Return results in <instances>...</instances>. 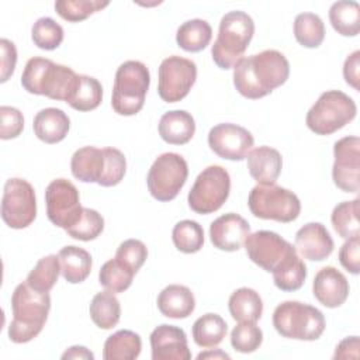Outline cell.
Segmentation results:
<instances>
[{
    "mask_svg": "<svg viewBox=\"0 0 360 360\" xmlns=\"http://www.w3.org/2000/svg\"><path fill=\"white\" fill-rule=\"evenodd\" d=\"M31 38L39 49L53 51L63 41V28L53 18L41 17L31 28Z\"/></svg>",
    "mask_w": 360,
    "mask_h": 360,
    "instance_id": "cell-41",
    "label": "cell"
},
{
    "mask_svg": "<svg viewBox=\"0 0 360 360\" xmlns=\"http://www.w3.org/2000/svg\"><path fill=\"white\" fill-rule=\"evenodd\" d=\"M332 179L345 193H357L360 188V139L356 135L340 138L333 145Z\"/></svg>",
    "mask_w": 360,
    "mask_h": 360,
    "instance_id": "cell-14",
    "label": "cell"
},
{
    "mask_svg": "<svg viewBox=\"0 0 360 360\" xmlns=\"http://www.w3.org/2000/svg\"><path fill=\"white\" fill-rule=\"evenodd\" d=\"M103 100L101 83L91 76L79 75L77 86L68 104L77 111L86 112L97 108Z\"/></svg>",
    "mask_w": 360,
    "mask_h": 360,
    "instance_id": "cell-34",
    "label": "cell"
},
{
    "mask_svg": "<svg viewBox=\"0 0 360 360\" xmlns=\"http://www.w3.org/2000/svg\"><path fill=\"white\" fill-rule=\"evenodd\" d=\"M359 336H349L340 340L335 349L333 359H357L359 357Z\"/></svg>",
    "mask_w": 360,
    "mask_h": 360,
    "instance_id": "cell-49",
    "label": "cell"
},
{
    "mask_svg": "<svg viewBox=\"0 0 360 360\" xmlns=\"http://www.w3.org/2000/svg\"><path fill=\"white\" fill-rule=\"evenodd\" d=\"M197 79V65L187 58L172 55L159 66L158 94L166 103L183 100Z\"/></svg>",
    "mask_w": 360,
    "mask_h": 360,
    "instance_id": "cell-12",
    "label": "cell"
},
{
    "mask_svg": "<svg viewBox=\"0 0 360 360\" xmlns=\"http://www.w3.org/2000/svg\"><path fill=\"white\" fill-rule=\"evenodd\" d=\"M271 273L274 285L278 290L297 291L305 283L307 266L300 257L295 246H292Z\"/></svg>",
    "mask_w": 360,
    "mask_h": 360,
    "instance_id": "cell-26",
    "label": "cell"
},
{
    "mask_svg": "<svg viewBox=\"0 0 360 360\" xmlns=\"http://www.w3.org/2000/svg\"><path fill=\"white\" fill-rule=\"evenodd\" d=\"M197 359H198V360H201V359H226V360H229L231 356L226 354L225 352L219 350V349H215V350L201 352V353L197 356Z\"/></svg>",
    "mask_w": 360,
    "mask_h": 360,
    "instance_id": "cell-51",
    "label": "cell"
},
{
    "mask_svg": "<svg viewBox=\"0 0 360 360\" xmlns=\"http://www.w3.org/2000/svg\"><path fill=\"white\" fill-rule=\"evenodd\" d=\"M343 77L345 82L354 90L360 89V51H354L346 58L343 63Z\"/></svg>",
    "mask_w": 360,
    "mask_h": 360,
    "instance_id": "cell-48",
    "label": "cell"
},
{
    "mask_svg": "<svg viewBox=\"0 0 360 360\" xmlns=\"http://www.w3.org/2000/svg\"><path fill=\"white\" fill-rule=\"evenodd\" d=\"M333 248V239L321 222H308L295 233V249L307 260L322 262L330 256Z\"/></svg>",
    "mask_w": 360,
    "mask_h": 360,
    "instance_id": "cell-19",
    "label": "cell"
},
{
    "mask_svg": "<svg viewBox=\"0 0 360 360\" xmlns=\"http://www.w3.org/2000/svg\"><path fill=\"white\" fill-rule=\"evenodd\" d=\"M135 273L124 266L117 257L107 260L98 271V283L108 291L124 292L132 284Z\"/></svg>",
    "mask_w": 360,
    "mask_h": 360,
    "instance_id": "cell-38",
    "label": "cell"
},
{
    "mask_svg": "<svg viewBox=\"0 0 360 360\" xmlns=\"http://www.w3.org/2000/svg\"><path fill=\"white\" fill-rule=\"evenodd\" d=\"M45 202L48 219L65 231L80 218L83 211L79 190L68 179H55L48 184Z\"/></svg>",
    "mask_w": 360,
    "mask_h": 360,
    "instance_id": "cell-13",
    "label": "cell"
},
{
    "mask_svg": "<svg viewBox=\"0 0 360 360\" xmlns=\"http://www.w3.org/2000/svg\"><path fill=\"white\" fill-rule=\"evenodd\" d=\"M159 135L170 145H184L194 136L195 121L184 110H172L165 112L159 121Z\"/></svg>",
    "mask_w": 360,
    "mask_h": 360,
    "instance_id": "cell-25",
    "label": "cell"
},
{
    "mask_svg": "<svg viewBox=\"0 0 360 360\" xmlns=\"http://www.w3.org/2000/svg\"><path fill=\"white\" fill-rule=\"evenodd\" d=\"M0 51H1V69H0V82L4 83L8 80V77L14 73L15 63H17V49L15 45L7 39H0Z\"/></svg>",
    "mask_w": 360,
    "mask_h": 360,
    "instance_id": "cell-47",
    "label": "cell"
},
{
    "mask_svg": "<svg viewBox=\"0 0 360 360\" xmlns=\"http://www.w3.org/2000/svg\"><path fill=\"white\" fill-rule=\"evenodd\" d=\"M104 229V218L96 210L83 207L80 218L65 232L73 238L83 242L96 239Z\"/></svg>",
    "mask_w": 360,
    "mask_h": 360,
    "instance_id": "cell-42",
    "label": "cell"
},
{
    "mask_svg": "<svg viewBox=\"0 0 360 360\" xmlns=\"http://www.w3.org/2000/svg\"><path fill=\"white\" fill-rule=\"evenodd\" d=\"M250 235L249 222L235 212H228L210 225V239L214 248L225 252H236L243 245L246 238Z\"/></svg>",
    "mask_w": 360,
    "mask_h": 360,
    "instance_id": "cell-17",
    "label": "cell"
},
{
    "mask_svg": "<svg viewBox=\"0 0 360 360\" xmlns=\"http://www.w3.org/2000/svg\"><path fill=\"white\" fill-rule=\"evenodd\" d=\"M228 325L218 314H205L193 323V340L197 346L208 349L218 346L226 336Z\"/></svg>",
    "mask_w": 360,
    "mask_h": 360,
    "instance_id": "cell-31",
    "label": "cell"
},
{
    "mask_svg": "<svg viewBox=\"0 0 360 360\" xmlns=\"http://www.w3.org/2000/svg\"><path fill=\"white\" fill-rule=\"evenodd\" d=\"M69 117L60 108L55 107H48L38 111L32 122L35 136L49 145L63 141L69 132Z\"/></svg>",
    "mask_w": 360,
    "mask_h": 360,
    "instance_id": "cell-23",
    "label": "cell"
},
{
    "mask_svg": "<svg viewBox=\"0 0 360 360\" xmlns=\"http://www.w3.org/2000/svg\"><path fill=\"white\" fill-rule=\"evenodd\" d=\"M60 273V263L56 255H48L41 257L34 269L27 276V284L39 291L49 292L58 281Z\"/></svg>",
    "mask_w": 360,
    "mask_h": 360,
    "instance_id": "cell-36",
    "label": "cell"
},
{
    "mask_svg": "<svg viewBox=\"0 0 360 360\" xmlns=\"http://www.w3.org/2000/svg\"><path fill=\"white\" fill-rule=\"evenodd\" d=\"M115 257L136 274L148 257V249L139 239H127L117 248Z\"/></svg>",
    "mask_w": 360,
    "mask_h": 360,
    "instance_id": "cell-44",
    "label": "cell"
},
{
    "mask_svg": "<svg viewBox=\"0 0 360 360\" xmlns=\"http://www.w3.org/2000/svg\"><path fill=\"white\" fill-rule=\"evenodd\" d=\"M62 359H89V360H93L94 354L84 346H72L62 354Z\"/></svg>",
    "mask_w": 360,
    "mask_h": 360,
    "instance_id": "cell-50",
    "label": "cell"
},
{
    "mask_svg": "<svg viewBox=\"0 0 360 360\" xmlns=\"http://www.w3.org/2000/svg\"><path fill=\"white\" fill-rule=\"evenodd\" d=\"M212 28L208 21L193 18L183 22L176 32L177 45L187 52H200L210 45Z\"/></svg>",
    "mask_w": 360,
    "mask_h": 360,
    "instance_id": "cell-30",
    "label": "cell"
},
{
    "mask_svg": "<svg viewBox=\"0 0 360 360\" xmlns=\"http://www.w3.org/2000/svg\"><path fill=\"white\" fill-rule=\"evenodd\" d=\"M248 205L256 218L283 224L295 221L301 212V202L297 194L276 183L255 186L249 193Z\"/></svg>",
    "mask_w": 360,
    "mask_h": 360,
    "instance_id": "cell-8",
    "label": "cell"
},
{
    "mask_svg": "<svg viewBox=\"0 0 360 360\" xmlns=\"http://www.w3.org/2000/svg\"><path fill=\"white\" fill-rule=\"evenodd\" d=\"M51 309L49 292H39L31 288L27 281L20 283L11 295L13 319L8 325V339L13 343H27L37 338Z\"/></svg>",
    "mask_w": 360,
    "mask_h": 360,
    "instance_id": "cell-2",
    "label": "cell"
},
{
    "mask_svg": "<svg viewBox=\"0 0 360 360\" xmlns=\"http://www.w3.org/2000/svg\"><path fill=\"white\" fill-rule=\"evenodd\" d=\"M158 308L162 315L173 319L190 316L195 308V298L191 290L181 284H170L158 295Z\"/></svg>",
    "mask_w": 360,
    "mask_h": 360,
    "instance_id": "cell-24",
    "label": "cell"
},
{
    "mask_svg": "<svg viewBox=\"0 0 360 360\" xmlns=\"http://www.w3.org/2000/svg\"><path fill=\"white\" fill-rule=\"evenodd\" d=\"M253 142L255 139L250 131L232 122L218 124L208 132L211 150L228 160H243L253 146Z\"/></svg>",
    "mask_w": 360,
    "mask_h": 360,
    "instance_id": "cell-15",
    "label": "cell"
},
{
    "mask_svg": "<svg viewBox=\"0 0 360 360\" xmlns=\"http://www.w3.org/2000/svg\"><path fill=\"white\" fill-rule=\"evenodd\" d=\"M110 1L101 0H58L55 1L56 13L69 22H79L91 14L107 7Z\"/></svg>",
    "mask_w": 360,
    "mask_h": 360,
    "instance_id": "cell-40",
    "label": "cell"
},
{
    "mask_svg": "<svg viewBox=\"0 0 360 360\" xmlns=\"http://www.w3.org/2000/svg\"><path fill=\"white\" fill-rule=\"evenodd\" d=\"M292 248L273 231H257L250 233L245 240V249L249 259L266 271H273Z\"/></svg>",
    "mask_w": 360,
    "mask_h": 360,
    "instance_id": "cell-16",
    "label": "cell"
},
{
    "mask_svg": "<svg viewBox=\"0 0 360 360\" xmlns=\"http://www.w3.org/2000/svg\"><path fill=\"white\" fill-rule=\"evenodd\" d=\"M263 342V332L255 322H239L231 332V346L239 353H253Z\"/></svg>",
    "mask_w": 360,
    "mask_h": 360,
    "instance_id": "cell-43",
    "label": "cell"
},
{
    "mask_svg": "<svg viewBox=\"0 0 360 360\" xmlns=\"http://www.w3.org/2000/svg\"><path fill=\"white\" fill-rule=\"evenodd\" d=\"M77 80L79 75L69 66L41 56L28 59L21 75V84L28 93L66 103L72 97Z\"/></svg>",
    "mask_w": 360,
    "mask_h": 360,
    "instance_id": "cell-3",
    "label": "cell"
},
{
    "mask_svg": "<svg viewBox=\"0 0 360 360\" xmlns=\"http://www.w3.org/2000/svg\"><path fill=\"white\" fill-rule=\"evenodd\" d=\"M150 349L153 360H190L186 332L174 325L162 323L150 333Z\"/></svg>",
    "mask_w": 360,
    "mask_h": 360,
    "instance_id": "cell-18",
    "label": "cell"
},
{
    "mask_svg": "<svg viewBox=\"0 0 360 360\" xmlns=\"http://www.w3.org/2000/svg\"><path fill=\"white\" fill-rule=\"evenodd\" d=\"M349 291L347 278L333 266L322 267L312 281L314 297L326 308H338L345 304Z\"/></svg>",
    "mask_w": 360,
    "mask_h": 360,
    "instance_id": "cell-20",
    "label": "cell"
},
{
    "mask_svg": "<svg viewBox=\"0 0 360 360\" xmlns=\"http://www.w3.org/2000/svg\"><path fill=\"white\" fill-rule=\"evenodd\" d=\"M340 264L352 274H359L360 271V238L354 236L346 239L339 250Z\"/></svg>",
    "mask_w": 360,
    "mask_h": 360,
    "instance_id": "cell-46",
    "label": "cell"
},
{
    "mask_svg": "<svg viewBox=\"0 0 360 360\" xmlns=\"http://www.w3.org/2000/svg\"><path fill=\"white\" fill-rule=\"evenodd\" d=\"M231 191V176L218 165L205 167L195 179L188 191V207L201 215L218 211L228 200Z\"/></svg>",
    "mask_w": 360,
    "mask_h": 360,
    "instance_id": "cell-9",
    "label": "cell"
},
{
    "mask_svg": "<svg viewBox=\"0 0 360 360\" xmlns=\"http://www.w3.org/2000/svg\"><path fill=\"white\" fill-rule=\"evenodd\" d=\"M231 316L236 322H257L263 314V301L257 291L249 287L235 290L228 301Z\"/></svg>",
    "mask_w": 360,
    "mask_h": 360,
    "instance_id": "cell-28",
    "label": "cell"
},
{
    "mask_svg": "<svg viewBox=\"0 0 360 360\" xmlns=\"http://www.w3.org/2000/svg\"><path fill=\"white\" fill-rule=\"evenodd\" d=\"M150 84V73L145 63L127 60L115 72L111 107L120 115H135L143 104Z\"/></svg>",
    "mask_w": 360,
    "mask_h": 360,
    "instance_id": "cell-5",
    "label": "cell"
},
{
    "mask_svg": "<svg viewBox=\"0 0 360 360\" xmlns=\"http://www.w3.org/2000/svg\"><path fill=\"white\" fill-rule=\"evenodd\" d=\"M0 117H1V125H0V138L1 139H13L17 138L24 128V117L22 112L10 105H1L0 107Z\"/></svg>",
    "mask_w": 360,
    "mask_h": 360,
    "instance_id": "cell-45",
    "label": "cell"
},
{
    "mask_svg": "<svg viewBox=\"0 0 360 360\" xmlns=\"http://www.w3.org/2000/svg\"><path fill=\"white\" fill-rule=\"evenodd\" d=\"M107 169V158L104 148L83 146L72 155L70 170L75 179L83 183L101 184Z\"/></svg>",
    "mask_w": 360,
    "mask_h": 360,
    "instance_id": "cell-21",
    "label": "cell"
},
{
    "mask_svg": "<svg viewBox=\"0 0 360 360\" xmlns=\"http://www.w3.org/2000/svg\"><path fill=\"white\" fill-rule=\"evenodd\" d=\"M249 174L257 184H274L283 169L281 153L270 146H257L248 153Z\"/></svg>",
    "mask_w": 360,
    "mask_h": 360,
    "instance_id": "cell-22",
    "label": "cell"
},
{
    "mask_svg": "<svg viewBox=\"0 0 360 360\" xmlns=\"http://www.w3.org/2000/svg\"><path fill=\"white\" fill-rule=\"evenodd\" d=\"M333 30L343 37H356L360 30V6L357 1H335L329 8Z\"/></svg>",
    "mask_w": 360,
    "mask_h": 360,
    "instance_id": "cell-33",
    "label": "cell"
},
{
    "mask_svg": "<svg viewBox=\"0 0 360 360\" xmlns=\"http://www.w3.org/2000/svg\"><path fill=\"white\" fill-rule=\"evenodd\" d=\"M90 318L100 329H112L121 318V305L111 291L97 292L89 307Z\"/></svg>",
    "mask_w": 360,
    "mask_h": 360,
    "instance_id": "cell-32",
    "label": "cell"
},
{
    "mask_svg": "<svg viewBox=\"0 0 360 360\" xmlns=\"http://www.w3.org/2000/svg\"><path fill=\"white\" fill-rule=\"evenodd\" d=\"M273 326L283 338L316 340L325 330V316L309 304L284 301L273 312Z\"/></svg>",
    "mask_w": 360,
    "mask_h": 360,
    "instance_id": "cell-6",
    "label": "cell"
},
{
    "mask_svg": "<svg viewBox=\"0 0 360 360\" xmlns=\"http://www.w3.org/2000/svg\"><path fill=\"white\" fill-rule=\"evenodd\" d=\"M141 336L132 330H117L104 342V360H134L141 354Z\"/></svg>",
    "mask_w": 360,
    "mask_h": 360,
    "instance_id": "cell-29",
    "label": "cell"
},
{
    "mask_svg": "<svg viewBox=\"0 0 360 360\" xmlns=\"http://www.w3.org/2000/svg\"><path fill=\"white\" fill-rule=\"evenodd\" d=\"M290 76V63L284 53L264 49L242 58L233 66V86L249 100H257L284 84Z\"/></svg>",
    "mask_w": 360,
    "mask_h": 360,
    "instance_id": "cell-1",
    "label": "cell"
},
{
    "mask_svg": "<svg viewBox=\"0 0 360 360\" xmlns=\"http://www.w3.org/2000/svg\"><path fill=\"white\" fill-rule=\"evenodd\" d=\"M359 198L339 202L330 215L336 233L343 239L359 236Z\"/></svg>",
    "mask_w": 360,
    "mask_h": 360,
    "instance_id": "cell-37",
    "label": "cell"
},
{
    "mask_svg": "<svg viewBox=\"0 0 360 360\" xmlns=\"http://www.w3.org/2000/svg\"><path fill=\"white\" fill-rule=\"evenodd\" d=\"M356 112L357 107L352 97L340 90H328L308 110L305 122L314 134L330 135L354 120Z\"/></svg>",
    "mask_w": 360,
    "mask_h": 360,
    "instance_id": "cell-7",
    "label": "cell"
},
{
    "mask_svg": "<svg viewBox=\"0 0 360 360\" xmlns=\"http://www.w3.org/2000/svg\"><path fill=\"white\" fill-rule=\"evenodd\" d=\"M188 176L186 159L174 152L162 153L152 163L146 184L150 195L162 202L172 201L183 188Z\"/></svg>",
    "mask_w": 360,
    "mask_h": 360,
    "instance_id": "cell-10",
    "label": "cell"
},
{
    "mask_svg": "<svg viewBox=\"0 0 360 360\" xmlns=\"http://www.w3.org/2000/svg\"><path fill=\"white\" fill-rule=\"evenodd\" d=\"M294 37L305 48H318L325 38L322 18L314 13H300L294 20Z\"/></svg>",
    "mask_w": 360,
    "mask_h": 360,
    "instance_id": "cell-35",
    "label": "cell"
},
{
    "mask_svg": "<svg viewBox=\"0 0 360 360\" xmlns=\"http://www.w3.org/2000/svg\"><path fill=\"white\" fill-rule=\"evenodd\" d=\"M172 239L177 250L183 253H195L204 245V229L193 219L177 222L172 231Z\"/></svg>",
    "mask_w": 360,
    "mask_h": 360,
    "instance_id": "cell-39",
    "label": "cell"
},
{
    "mask_svg": "<svg viewBox=\"0 0 360 360\" xmlns=\"http://www.w3.org/2000/svg\"><path fill=\"white\" fill-rule=\"evenodd\" d=\"M255 34L253 18L240 10L228 11L219 21L218 35L211 48L212 60L221 69H231L243 58Z\"/></svg>",
    "mask_w": 360,
    "mask_h": 360,
    "instance_id": "cell-4",
    "label": "cell"
},
{
    "mask_svg": "<svg viewBox=\"0 0 360 360\" xmlns=\"http://www.w3.org/2000/svg\"><path fill=\"white\" fill-rule=\"evenodd\" d=\"M37 217L34 187L24 179L13 177L4 183L1 198V219L13 229L30 226Z\"/></svg>",
    "mask_w": 360,
    "mask_h": 360,
    "instance_id": "cell-11",
    "label": "cell"
},
{
    "mask_svg": "<svg viewBox=\"0 0 360 360\" xmlns=\"http://www.w3.org/2000/svg\"><path fill=\"white\" fill-rule=\"evenodd\" d=\"M58 257L60 263V274L68 283L79 284L89 277L93 260L86 249L69 245L59 250Z\"/></svg>",
    "mask_w": 360,
    "mask_h": 360,
    "instance_id": "cell-27",
    "label": "cell"
}]
</instances>
